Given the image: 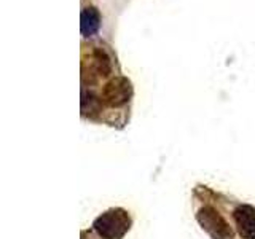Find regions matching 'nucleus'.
Listing matches in <instances>:
<instances>
[{"mask_svg": "<svg viewBox=\"0 0 255 239\" xmlns=\"http://www.w3.org/2000/svg\"><path fill=\"white\" fill-rule=\"evenodd\" d=\"M93 227L104 239H122L131 228V219L123 209H110L99 215Z\"/></svg>", "mask_w": 255, "mask_h": 239, "instance_id": "obj_1", "label": "nucleus"}, {"mask_svg": "<svg viewBox=\"0 0 255 239\" xmlns=\"http://www.w3.org/2000/svg\"><path fill=\"white\" fill-rule=\"evenodd\" d=\"M198 222L212 239H231L233 238V230L230 228V225L220 215V212L215 211L211 206H206L203 209H199Z\"/></svg>", "mask_w": 255, "mask_h": 239, "instance_id": "obj_2", "label": "nucleus"}, {"mask_svg": "<svg viewBox=\"0 0 255 239\" xmlns=\"http://www.w3.org/2000/svg\"><path fill=\"white\" fill-rule=\"evenodd\" d=\"M132 86L131 82L125 77H118L110 80L102 90V101L110 107H122L131 99Z\"/></svg>", "mask_w": 255, "mask_h": 239, "instance_id": "obj_3", "label": "nucleus"}, {"mask_svg": "<svg viewBox=\"0 0 255 239\" xmlns=\"http://www.w3.org/2000/svg\"><path fill=\"white\" fill-rule=\"evenodd\" d=\"M233 219L243 239H255V209L252 206H239L233 212Z\"/></svg>", "mask_w": 255, "mask_h": 239, "instance_id": "obj_4", "label": "nucleus"}, {"mask_svg": "<svg viewBox=\"0 0 255 239\" xmlns=\"http://www.w3.org/2000/svg\"><path fill=\"white\" fill-rule=\"evenodd\" d=\"M101 26L99 11L94 6H86L82 11V34L85 37H91L98 32Z\"/></svg>", "mask_w": 255, "mask_h": 239, "instance_id": "obj_5", "label": "nucleus"}, {"mask_svg": "<svg viewBox=\"0 0 255 239\" xmlns=\"http://www.w3.org/2000/svg\"><path fill=\"white\" fill-rule=\"evenodd\" d=\"M91 61H93V66H94V70H96V75L106 77V75L110 74V70H112L110 59H109V56L106 54V51H104V50H101V48H96V50L93 51Z\"/></svg>", "mask_w": 255, "mask_h": 239, "instance_id": "obj_6", "label": "nucleus"}, {"mask_svg": "<svg viewBox=\"0 0 255 239\" xmlns=\"http://www.w3.org/2000/svg\"><path fill=\"white\" fill-rule=\"evenodd\" d=\"M101 110V101L94 98V94L83 91L82 94V112L83 115H93Z\"/></svg>", "mask_w": 255, "mask_h": 239, "instance_id": "obj_7", "label": "nucleus"}]
</instances>
